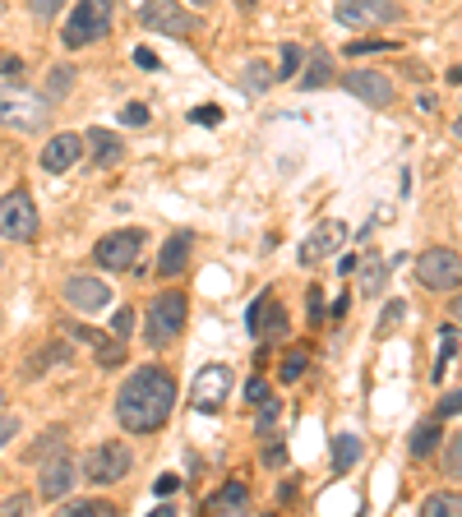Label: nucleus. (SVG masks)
Returning a JSON list of instances; mask_svg holds the SVG:
<instances>
[{
	"label": "nucleus",
	"mask_w": 462,
	"mask_h": 517,
	"mask_svg": "<svg viewBox=\"0 0 462 517\" xmlns=\"http://www.w3.org/2000/svg\"><path fill=\"white\" fill-rule=\"evenodd\" d=\"M231 393V370L227 365H204L195 379V393H190V402H195V411H218L222 402H227Z\"/></svg>",
	"instance_id": "obj_13"
},
{
	"label": "nucleus",
	"mask_w": 462,
	"mask_h": 517,
	"mask_svg": "<svg viewBox=\"0 0 462 517\" xmlns=\"http://www.w3.org/2000/svg\"><path fill=\"white\" fill-rule=\"evenodd\" d=\"M319 314H324V291L310 287V324H319Z\"/></svg>",
	"instance_id": "obj_40"
},
{
	"label": "nucleus",
	"mask_w": 462,
	"mask_h": 517,
	"mask_svg": "<svg viewBox=\"0 0 462 517\" xmlns=\"http://www.w3.org/2000/svg\"><path fill=\"white\" fill-rule=\"evenodd\" d=\"M444 471H449V476H462V434H453V439H449V453H444Z\"/></svg>",
	"instance_id": "obj_30"
},
{
	"label": "nucleus",
	"mask_w": 462,
	"mask_h": 517,
	"mask_svg": "<svg viewBox=\"0 0 462 517\" xmlns=\"http://www.w3.org/2000/svg\"><path fill=\"white\" fill-rule=\"evenodd\" d=\"M402 319V305H389V310H384V319H379V333H393V324H398Z\"/></svg>",
	"instance_id": "obj_41"
},
{
	"label": "nucleus",
	"mask_w": 462,
	"mask_h": 517,
	"mask_svg": "<svg viewBox=\"0 0 462 517\" xmlns=\"http://www.w3.org/2000/svg\"><path fill=\"white\" fill-rule=\"evenodd\" d=\"M453 134H458V139H462V116H458V125H453Z\"/></svg>",
	"instance_id": "obj_51"
},
{
	"label": "nucleus",
	"mask_w": 462,
	"mask_h": 517,
	"mask_svg": "<svg viewBox=\"0 0 462 517\" xmlns=\"http://www.w3.org/2000/svg\"><path fill=\"white\" fill-rule=\"evenodd\" d=\"M130 467H134L130 444H125V439H102V444H93L88 448V457H84V481L116 485V481L130 476Z\"/></svg>",
	"instance_id": "obj_3"
},
{
	"label": "nucleus",
	"mask_w": 462,
	"mask_h": 517,
	"mask_svg": "<svg viewBox=\"0 0 462 517\" xmlns=\"http://www.w3.org/2000/svg\"><path fill=\"white\" fill-rule=\"evenodd\" d=\"M0 236H5V241H19V245L37 241V204L28 190L0 194Z\"/></svg>",
	"instance_id": "obj_5"
},
{
	"label": "nucleus",
	"mask_w": 462,
	"mask_h": 517,
	"mask_svg": "<svg viewBox=\"0 0 462 517\" xmlns=\"http://www.w3.org/2000/svg\"><path fill=\"white\" fill-rule=\"evenodd\" d=\"M28 10H33L37 19H56V14L65 10V0H28Z\"/></svg>",
	"instance_id": "obj_33"
},
{
	"label": "nucleus",
	"mask_w": 462,
	"mask_h": 517,
	"mask_svg": "<svg viewBox=\"0 0 462 517\" xmlns=\"http://www.w3.org/2000/svg\"><path fill=\"white\" fill-rule=\"evenodd\" d=\"M47 116H51V107H47V97H37V93H28L24 84H14V79H5L0 84V125L5 130H42L47 125Z\"/></svg>",
	"instance_id": "obj_2"
},
{
	"label": "nucleus",
	"mask_w": 462,
	"mask_h": 517,
	"mask_svg": "<svg viewBox=\"0 0 462 517\" xmlns=\"http://www.w3.org/2000/svg\"><path fill=\"white\" fill-rule=\"evenodd\" d=\"M111 5H116V0H79V10L70 14V24H65V33H61L65 47L79 51V47H88V42H98L111 28Z\"/></svg>",
	"instance_id": "obj_6"
},
{
	"label": "nucleus",
	"mask_w": 462,
	"mask_h": 517,
	"mask_svg": "<svg viewBox=\"0 0 462 517\" xmlns=\"http://www.w3.org/2000/svg\"><path fill=\"white\" fill-rule=\"evenodd\" d=\"M79 153H84V139L79 134H56L47 148H42V167L56 176V171H70L74 162H79Z\"/></svg>",
	"instance_id": "obj_17"
},
{
	"label": "nucleus",
	"mask_w": 462,
	"mask_h": 517,
	"mask_svg": "<svg viewBox=\"0 0 462 517\" xmlns=\"http://www.w3.org/2000/svg\"><path fill=\"white\" fill-rule=\"evenodd\" d=\"M176 407V379L162 365H139L116 393V421L130 434H153Z\"/></svg>",
	"instance_id": "obj_1"
},
{
	"label": "nucleus",
	"mask_w": 462,
	"mask_h": 517,
	"mask_svg": "<svg viewBox=\"0 0 462 517\" xmlns=\"http://www.w3.org/2000/svg\"><path fill=\"white\" fill-rule=\"evenodd\" d=\"M134 65H139V70H158V56L148 47H134Z\"/></svg>",
	"instance_id": "obj_39"
},
{
	"label": "nucleus",
	"mask_w": 462,
	"mask_h": 517,
	"mask_svg": "<svg viewBox=\"0 0 462 517\" xmlns=\"http://www.w3.org/2000/svg\"><path fill=\"white\" fill-rule=\"evenodd\" d=\"M144 28H148V33L190 37V33H195V14H185L181 0H148V5H144Z\"/></svg>",
	"instance_id": "obj_10"
},
{
	"label": "nucleus",
	"mask_w": 462,
	"mask_h": 517,
	"mask_svg": "<svg viewBox=\"0 0 462 517\" xmlns=\"http://www.w3.org/2000/svg\"><path fill=\"white\" fill-rule=\"evenodd\" d=\"M176 485H181V481H176V476H162V481H158V494H171V490H176Z\"/></svg>",
	"instance_id": "obj_47"
},
{
	"label": "nucleus",
	"mask_w": 462,
	"mask_h": 517,
	"mask_svg": "<svg viewBox=\"0 0 462 517\" xmlns=\"http://www.w3.org/2000/svg\"><path fill=\"white\" fill-rule=\"evenodd\" d=\"M0 402H5V388H0Z\"/></svg>",
	"instance_id": "obj_53"
},
{
	"label": "nucleus",
	"mask_w": 462,
	"mask_h": 517,
	"mask_svg": "<svg viewBox=\"0 0 462 517\" xmlns=\"http://www.w3.org/2000/svg\"><path fill=\"white\" fill-rule=\"evenodd\" d=\"M333 14L347 28H379V24H398L402 5H393V0H338Z\"/></svg>",
	"instance_id": "obj_8"
},
{
	"label": "nucleus",
	"mask_w": 462,
	"mask_h": 517,
	"mask_svg": "<svg viewBox=\"0 0 462 517\" xmlns=\"http://www.w3.org/2000/svg\"><path fill=\"white\" fill-rule=\"evenodd\" d=\"M296 65H301V47L287 42V47H282V70H273V74H278V79H296Z\"/></svg>",
	"instance_id": "obj_27"
},
{
	"label": "nucleus",
	"mask_w": 462,
	"mask_h": 517,
	"mask_svg": "<svg viewBox=\"0 0 462 517\" xmlns=\"http://www.w3.org/2000/svg\"><path fill=\"white\" fill-rule=\"evenodd\" d=\"M453 351H458V337L444 328V347H439V365H435V379H444V370H449V361H453Z\"/></svg>",
	"instance_id": "obj_31"
},
{
	"label": "nucleus",
	"mask_w": 462,
	"mask_h": 517,
	"mask_svg": "<svg viewBox=\"0 0 462 517\" xmlns=\"http://www.w3.org/2000/svg\"><path fill=\"white\" fill-rule=\"evenodd\" d=\"M185 296L181 291H162L158 301L148 305V328H144V337H148V347H167V342H176L181 337V328H185Z\"/></svg>",
	"instance_id": "obj_4"
},
{
	"label": "nucleus",
	"mask_w": 462,
	"mask_h": 517,
	"mask_svg": "<svg viewBox=\"0 0 462 517\" xmlns=\"http://www.w3.org/2000/svg\"><path fill=\"white\" fill-rule=\"evenodd\" d=\"M426 517H462V494L453 490H439V494H426V504H421Z\"/></svg>",
	"instance_id": "obj_23"
},
{
	"label": "nucleus",
	"mask_w": 462,
	"mask_h": 517,
	"mask_svg": "<svg viewBox=\"0 0 462 517\" xmlns=\"http://www.w3.org/2000/svg\"><path fill=\"white\" fill-rule=\"evenodd\" d=\"M439 448V430L435 425H416V434H412V453L416 457H430Z\"/></svg>",
	"instance_id": "obj_26"
},
{
	"label": "nucleus",
	"mask_w": 462,
	"mask_h": 517,
	"mask_svg": "<svg viewBox=\"0 0 462 517\" xmlns=\"http://www.w3.org/2000/svg\"><path fill=\"white\" fill-rule=\"evenodd\" d=\"M356 462H361V434H352V430L338 434V439H333V471H338V476H347Z\"/></svg>",
	"instance_id": "obj_20"
},
{
	"label": "nucleus",
	"mask_w": 462,
	"mask_h": 517,
	"mask_svg": "<svg viewBox=\"0 0 462 517\" xmlns=\"http://www.w3.org/2000/svg\"><path fill=\"white\" fill-rule=\"evenodd\" d=\"M449 84H462V65L458 70H449Z\"/></svg>",
	"instance_id": "obj_48"
},
{
	"label": "nucleus",
	"mask_w": 462,
	"mask_h": 517,
	"mask_svg": "<svg viewBox=\"0 0 462 517\" xmlns=\"http://www.w3.org/2000/svg\"><path fill=\"white\" fill-rule=\"evenodd\" d=\"M236 5H241V10H250V5H255V0H236Z\"/></svg>",
	"instance_id": "obj_50"
},
{
	"label": "nucleus",
	"mask_w": 462,
	"mask_h": 517,
	"mask_svg": "<svg viewBox=\"0 0 462 517\" xmlns=\"http://www.w3.org/2000/svg\"><path fill=\"white\" fill-rule=\"evenodd\" d=\"M144 121H148L144 102H130V107H121V125H144Z\"/></svg>",
	"instance_id": "obj_35"
},
{
	"label": "nucleus",
	"mask_w": 462,
	"mask_h": 517,
	"mask_svg": "<svg viewBox=\"0 0 462 517\" xmlns=\"http://www.w3.org/2000/svg\"><path fill=\"white\" fill-rule=\"evenodd\" d=\"M250 70V88H264L268 84V74H264V65H245Z\"/></svg>",
	"instance_id": "obj_45"
},
{
	"label": "nucleus",
	"mask_w": 462,
	"mask_h": 517,
	"mask_svg": "<svg viewBox=\"0 0 462 517\" xmlns=\"http://www.w3.org/2000/svg\"><path fill=\"white\" fill-rule=\"evenodd\" d=\"M74 481H79V467L56 448V457H51L47 467H42V476H37V494H42L47 504H56V499H65V494L74 490Z\"/></svg>",
	"instance_id": "obj_14"
},
{
	"label": "nucleus",
	"mask_w": 462,
	"mask_h": 517,
	"mask_svg": "<svg viewBox=\"0 0 462 517\" xmlns=\"http://www.w3.org/2000/svg\"><path fill=\"white\" fill-rule=\"evenodd\" d=\"M0 5H5V0H0Z\"/></svg>",
	"instance_id": "obj_54"
},
{
	"label": "nucleus",
	"mask_w": 462,
	"mask_h": 517,
	"mask_svg": "<svg viewBox=\"0 0 462 517\" xmlns=\"http://www.w3.org/2000/svg\"><path fill=\"white\" fill-rule=\"evenodd\" d=\"M0 74H5V79H24V65H19V61H0Z\"/></svg>",
	"instance_id": "obj_44"
},
{
	"label": "nucleus",
	"mask_w": 462,
	"mask_h": 517,
	"mask_svg": "<svg viewBox=\"0 0 462 517\" xmlns=\"http://www.w3.org/2000/svg\"><path fill=\"white\" fill-rule=\"evenodd\" d=\"M14 434H19V421H14V416H10V411H0V448H5V444H10V439H14Z\"/></svg>",
	"instance_id": "obj_37"
},
{
	"label": "nucleus",
	"mask_w": 462,
	"mask_h": 517,
	"mask_svg": "<svg viewBox=\"0 0 462 517\" xmlns=\"http://www.w3.org/2000/svg\"><path fill=\"white\" fill-rule=\"evenodd\" d=\"M342 88H347L352 97H361L365 107H389L393 102L389 74H379V70H347L342 74Z\"/></svg>",
	"instance_id": "obj_12"
},
{
	"label": "nucleus",
	"mask_w": 462,
	"mask_h": 517,
	"mask_svg": "<svg viewBox=\"0 0 462 517\" xmlns=\"http://www.w3.org/2000/svg\"><path fill=\"white\" fill-rule=\"evenodd\" d=\"M195 121H199V125H218V121H222V111H218V107H199V111H195Z\"/></svg>",
	"instance_id": "obj_43"
},
{
	"label": "nucleus",
	"mask_w": 462,
	"mask_h": 517,
	"mask_svg": "<svg viewBox=\"0 0 462 517\" xmlns=\"http://www.w3.org/2000/svg\"><path fill=\"white\" fill-rule=\"evenodd\" d=\"M130 328H134V310H121V314H116V324H111V333L125 342V337H130Z\"/></svg>",
	"instance_id": "obj_38"
},
{
	"label": "nucleus",
	"mask_w": 462,
	"mask_h": 517,
	"mask_svg": "<svg viewBox=\"0 0 462 517\" xmlns=\"http://www.w3.org/2000/svg\"><path fill=\"white\" fill-rule=\"evenodd\" d=\"M416 273L426 282L430 291H453L462 282V254L453 250H426L416 259Z\"/></svg>",
	"instance_id": "obj_9"
},
{
	"label": "nucleus",
	"mask_w": 462,
	"mask_h": 517,
	"mask_svg": "<svg viewBox=\"0 0 462 517\" xmlns=\"http://www.w3.org/2000/svg\"><path fill=\"white\" fill-rule=\"evenodd\" d=\"M245 328H250L255 337L282 333V328H287V314H282V305L273 301V296H259V301L250 305V314H245Z\"/></svg>",
	"instance_id": "obj_16"
},
{
	"label": "nucleus",
	"mask_w": 462,
	"mask_h": 517,
	"mask_svg": "<svg viewBox=\"0 0 462 517\" xmlns=\"http://www.w3.org/2000/svg\"><path fill=\"white\" fill-rule=\"evenodd\" d=\"M245 397H250V407H264V402H268V384H264V379H250V384H245Z\"/></svg>",
	"instance_id": "obj_34"
},
{
	"label": "nucleus",
	"mask_w": 462,
	"mask_h": 517,
	"mask_svg": "<svg viewBox=\"0 0 462 517\" xmlns=\"http://www.w3.org/2000/svg\"><path fill=\"white\" fill-rule=\"evenodd\" d=\"M70 84H74V79H70V65H56V70H51V79H47V93H51V97H65V93H70Z\"/></svg>",
	"instance_id": "obj_28"
},
{
	"label": "nucleus",
	"mask_w": 462,
	"mask_h": 517,
	"mask_svg": "<svg viewBox=\"0 0 462 517\" xmlns=\"http://www.w3.org/2000/svg\"><path fill=\"white\" fill-rule=\"evenodd\" d=\"M245 504H250V490H245L241 481H227L208 499V513H231V508H245Z\"/></svg>",
	"instance_id": "obj_22"
},
{
	"label": "nucleus",
	"mask_w": 462,
	"mask_h": 517,
	"mask_svg": "<svg viewBox=\"0 0 462 517\" xmlns=\"http://www.w3.org/2000/svg\"><path fill=\"white\" fill-rule=\"evenodd\" d=\"M139 250H144V231H111V236H102L98 245H93V259H98L107 273H130L134 264H139Z\"/></svg>",
	"instance_id": "obj_7"
},
{
	"label": "nucleus",
	"mask_w": 462,
	"mask_h": 517,
	"mask_svg": "<svg viewBox=\"0 0 462 517\" xmlns=\"http://www.w3.org/2000/svg\"><path fill=\"white\" fill-rule=\"evenodd\" d=\"M190 245H195V236L190 231H176L167 245H162V259H158V273L162 277H176L185 264H190Z\"/></svg>",
	"instance_id": "obj_18"
},
{
	"label": "nucleus",
	"mask_w": 462,
	"mask_h": 517,
	"mask_svg": "<svg viewBox=\"0 0 462 517\" xmlns=\"http://www.w3.org/2000/svg\"><path fill=\"white\" fill-rule=\"evenodd\" d=\"M458 411H462V393H449L439 402V416H458Z\"/></svg>",
	"instance_id": "obj_42"
},
{
	"label": "nucleus",
	"mask_w": 462,
	"mask_h": 517,
	"mask_svg": "<svg viewBox=\"0 0 462 517\" xmlns=\"http://www.w3.org/2000/svg\"><path fill=\"white\" fill-rule=\"evenodd\" d=\"M195 5H199V10H204V5H208V0H195Z\"/></svg>",
	"instance_id": "obj_52"
},
{
	"label": "nucleus",
	"mask_w": 462,
	"mask_h": 517,
	"mask_svg": "<svg viewBox=\"0 0 462 517\" xmlns=\"http://www.w3.org/2000/svg\"><path fill=\"white\" fill-rule=\"evenodd\" d=\"M116 508L107 499H79V504H65V517H111Z\"/></svg>",
	"instance_id": "obj_24"
},
{
	"label": "nucleus",
	"mask_w": 462,
	"mask_h": 517,
	"mask_svg": "<svg viewBox=\"0 0 462 517\" xmlns=\"http://www.w3.org/2000/svg\"><path fill=\"white\" fill-rule=\"evenodd\" d=\"M384 277H389V259H384V254H370L361 264V296H379V291H384Z\"/></svg>",
	"instance_id": "obj_21"
},
{
	"label": "nucleus",
	"mask_w": 462,
	"mask_h": 517,
	"mask_svg": "<svg viewBox=\"0 0 462 517\" xmlns=\"http://www.w3.org/2000/svg\"><path fill=\"white\" fill-rule=\"evenodd\" d=\"M28 508H33V499H28V494H10V499L0 504V517H19V513H28Z\"/></svg>",
	"instance_id": "obj_32"
},
{
	"label": "nucleus",
	"mask_w": 462,
	"mask_h": 517,
	"mask_svg": "<svg viewBox=\"0 0 462 517\" xmlns=\"http://www.w3.org/2000/svg\"><path fill=\"white\" fill-rule=\"evenodd\" d=\"M84 144H88V153H93V162H98V167H116V162L125 157V144L111 130H88Z\"/></svg>",
	"instance_id": "obj_19"
},
{
	"label": "nucleus",
	"mask_w": 462,
	"mask_h": 517,
	"mask_svg": "<svg viewBox=\"0 0 462 517\" xmlns=\"http://www.w3.org/2000/svg\"><path fill=\"white\" fill-rule=\"evenodd\" d=\"M333 79V70H329V56L324 51H315V61H310V74L301 79V88H324Z\"/></svg>",
	"instance_id": "obj_25"
},
{
	"label": "nucleus",
	"mask_w": 462,
	"mask_h": 517,
	"mask_svg": "<svg viewBox=\"0 0 462 517\" xmlns=\"http://www.w3.org/2000/svg\"><path fill=\"white\" fill-rule=\"evenodd\" d=\"M342 241H347V222H338V217L319 222V227L310 231V236H305V245H301V264H319V259L338 254Z\"/></svg>",
	"instance_id": "obj_15"
},
{
	"label": "nucleus",
	"mask_w": 462,
	"mask_h": 517,
	"mask_svg": "<svg viewBox=\"0 0 462 517\" xmlns=\"http://www.w3.org/2000/svg\"><path fill=\"white\" fill-rule=\"evenodd\" d=\"M51 448H65V430H47V434H42V444L28 448V457H47Z\"/></svg>",
	"instance_id": "obj_29"
},
{
	"label": "nucleus",
	"mask_w": 462,
	"mask_h": 517,
	"mask_svg": "<svg viewBox=\"0 0 462 517\" xmlns=\"http://www.w3.org/2000/svg\"><path fill=\"white\" fill-rule=\"evenodd\" d=\"M389 42H352V56H365V51H384Z\"/></svg>",
	"instance_id": "obj_46"
},
{
	"label": "nucleus",
	"mask_w": 462,
	"mask_h": 517,
	"mask_svg": "<svg viewBox=\"0 0 462 517\" xmlns=\"http://www.w3.org/2000/svg\"><path fill=\"white\" fill-rule=\"evenodd\" d=\"M61 296H65V305H70V310H79V314H102L111 305V287L102 282V277H88V273L70 277Z\"/></svg>",
	"instance_id": "obj_11"
},
{
	"label": "nucleus",
	"mask_w": 462,
	"mask_h": 517,
	"mask_svg": "<svg viewBox=\"0 0 462 517\" xmlns=\"http://www.w3.org/2000/svg\"><path fill=\"white\" fill-rule=\"evenodd\" d=\"M453 314H458V319H462V296H458V301H453Z\"/></svg>",
	"instance_id": "obj_49"
},
{
	"label": "nucleus",
	"mask_w": 462,
	"mask_h": 517,
	"mask_svg": "<svg viewBox=\"0 0 462 517\" xmlns=\"http://www.w3.org/2000/svg\"><path fill=\"white\" fill-rule=\"evenodd\" d=\"M301 374H305V356H301V351H296L292 361L282 365V379H287V384H296V379H301Z\"/></svg>",
	"instance_id": "obj_36"
}]
</instances>
